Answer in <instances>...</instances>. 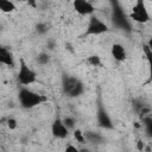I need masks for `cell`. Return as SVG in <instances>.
<instances>
[{
  "label": "cell",
  "mask_w": 152,
  "mask_h": 152,
  "mask_svg": "<svg viewBox=\"0 0 152 152\" xmlns=\"http://www.w3.org/2000/svg\"><path fill=\"white\" fill-rule=\"evenodd\" d=\"M131 21L138 24H146L150 21V13L146 8L144 0H137L134 6L132 7V12L128 14Z\"/></svg>",
  "instance_id": "6"
},
{
  "label": "cell",
  "mask_w": 152,
  "mask_h": 152,
  "mask_svg": "<svg viewBox=\"0 0 152 152\" xmlns=\"http://www.w3.org/2000/svg\"><path fill=\"white\" fill-rule=\"evenodd\" d=\"M65 151H66V152H69V151H72V152H77V151H78V148H77L76 146H72V145H68V146L65 147Z\"/></svg>",
  "instance_id": "23"
},
{
  "label": "cell",
  "mask_w": 152,
  "mask_h": 152,
  "mask_svg": "<svg viewBox=\"0 0 152 152\" xmlns=\"http://www.w3.org/2000/svg\"><path fill=\"white\" fill-rule=\"evenodd\" d=\"M51 133L56 139H66L69 137L70 131L65 127L63 124V120L61 116H56L51 124Z\"/></svg>",
  "instance_id": "8"
},
{
  "label": "cell",
  "mask_w": 152,
  "mask_h": 152,
  "mask_svg": "<svg viewBox=\"0 0 152 152\" xmlns=\"http://www.w3.org/2000/svg\"><path fill=\"white\" fill-rule=\"evenodd\" d=\"M72 134H74V138L76 139V141H77V142H80V144H86L84 134H83V132H82L81 129L75 128V129L72 131Z\"/></svg>",
  "instance_id": "19"
},
{
  "label": "cell",
  "mask_w": 152,
  "mask_h": 152,
  "mask_svg": "<svg viewBox=\"0 0 152 152\" xmlns=\"http://www.w3.org/2000/svg\"><path fill=\"white\" fill-rule=\"evenodd\" d=\"M110 6H112V21H113V25L115 27L120 28V30L129 32L131 28H132L131 20L128 18V15L126 14V12L122 10V6L119 2V0H110Z\"/></svg>",
  "instance_id": "3"
},
{
  "label": "cell",
  "mask_w": 152,
  "mask_h": 152,
  "mask_svg": "<svg viewBox=\"0 0 152 152\" xmlns=\"http://www.w3.org/2000/svg\"><path fill=\"white\" fill-rule=\"evenodd\" d=\"M6 125H7V127H8L11 131H14V129H17V127H18V121H17L15 118L8 116V118L6 119Z\"/></svg>",
  "instance_id": "20"
},
{
  "label": "cell",
  "mask_w": 152,
  "mask_h": 152,
  "mask_svg": "<svg viewBox=\"0 0 152 152\" xmlns=\"http://www.w3.org/2000/svg\"><path fill=\"white\" fill-rule=\"evenodd\" d=\"M18 101H19V104L24 109H32L34 107H38V106L48 102L49 99H48V96L36 93V91L26 88L25 86H23L18 91Z\"/></svg>",
  "instance_id": "1"
},
{
  "label": "cell",
  "mask_w": 152,
  "mask_h": 152,
  "mask_svg": "<svg viewBox=\"0 0 152 152\" xmlns=\"http://www.w3.org/2000/svg\"><path fill=\"white\" fill-rule=\"evenodd\" d=\"M133 108H134V110H135L141 118H142L144 115L150 114V107L145 103V101H142V100H140V99H137V100L133 101Z\"/></svg>",
  "instance_id": "13"
},
{
  "label": "cell",
  "mask_w": 152,
  "mask_h": 152,
  "mask_svg": "<svg viewBox=\"0 0 152 152\" xmlns=\"http://www.w3.org/2000/svg\"><path fill=\"white\" fill-rule=\"evenodd\" d=\"M109 31V26L97 15L91 14L89 17V21L87 28L84 31V36H100L107 33Z\"/></svg>",
  "instance_id": "5"
},
{
  "label": "cell",
  "mask_w": 152,
  "mask_h": 152,
  "mask_svg": "<svg viewBox=\"0 0 152 152\" xmlns=\"http://www.w3.org/2000/svg\"><path fill=\"white\" fill-rule=\"evenodd\" d=\"M17 10L15 4L12 0H0V12L2 13H12Z\"/></svg>",
  "instance_id": "14"
},
{
  "label": "cell",
  "mask_w": 152,
  "mask_h": 152,
  "mask_svg": "<svg viewBox=\"0 0 152 152\" xmlns=\"http://www.w3.org/2000/svg\"><path fill=\"white\" fill-rule=\"evenodd\" d=\"M96 120H97V125H99L101 128H103V129H114L113 120H112L110 115L108 114L107 109L104 108V106L102 104L101 101L97 103V108H96Z\"/></svg>",
  "instance_id": "7"
},
{
  "label": "cell",
  "mask_w": 152,
  "mask_h": 152,
  "mask_svg": "<svg viewBox=\"0 0 152 152\" xmlns=\"http://www.w3.org/2000/svg\"><path fill=\"white\" fill-rule=\"evenodd\" d=\"M62 91L66 97L76 99L83 95V93L86 91V86L78 77L74 75H69V74H63Z\"/></svg>",
  "instance_id": "2"
},
{
  "label": "cell",
  "mask_w": 152,
  "mask_h": 152,
  "mask_svg": "<svg viewBox=\"0 0 152 152\" xmlns=\"http://www.w3.org/2000/svg\"><path fill=\"white\" fill-rule=\"evenodd\" d=\"M142 51H144L146 58H147L148 61H151V57H152V46H151V43H148V44H144V46H142Z\"/></svg>",
  "instance_id": "21"
},
{
  "label": "cell",
  "mask_w": 152,
  "mask_h": 152,
  "mask_svg": "<svg viewBox=\"0 0 152 152\" xmlns=\"http://www.w3.org/2000/svg\"><path fill=\"white\" fill-rule=\"evenodd\" d=\"M62 120H63V124L65 125V127H66L70 132L74 131V129L76 128V124H77V121H76V119H75L74 116H71V115H66V116L62 118Z\"/></svg>",
  "instance_id": "16"
},
{
  "label": "cell",
  "mask_w": 152,
  "mask_h": 152,
  "mask_svg": "<svg viewBox=\"0 0 152 152\" xmlns=\"http://www.w3.org/2000/svg\"><path fill=\"white\" fill-rule=\"evenodd\" d=\"M110 55L114 61L116 62H125L127 58V51L125 46L120 43H114L110 46Z\"/></svg>",
  "instance_id": "10"
},
{
  "label": "cell",
  "mask_w": 152,
  "mask_h": 152,
  "mask_svg": "<svg viewBox=\"0 0 152 152\" xmlns=\"http://www.w3.org/2000/svg\"><path fill=\"white\" fill-rule=\"evenodd\" d=\"M72 8L80 15H91L96 10L89 0H72Z\"/></svg>",
  "instance_id": "9"
},
{
  "label": "cell",
  "mask_w": 152,
  "mask_h": 152,
  "mask_svg": "<svg viewBox=\"0 0 152 152\" xmlns=\"http://www.w3.org/2000/svg\"><path fill=\"white\" fill-rule=\"evenodd\" d=\"M0 65H6L10 68L14 66V58L12 52L7 48L1 45H0Z\"/></svg>",
  "instance_id": "11"
},
{
  "label": "cell",
  "mask_w": 152,
  "mask_h": 152,
  "mask_svg": "<svg viewBox=\"0 0 152 152\" xmlns=\"http://www.w3.org/2000/svg\"><path fill=\"white\" fill-rule=\"evenodd\" d=\"M36 32L39 34V36H44L49 32V25L46 23H38L36 25Z\"/></svg>",
  "instance_id": "18"
},
{
  "label": "cell",
  "mask_w": 152,
  "mask_h": 152,
  "mask_svg": "<svg viewBox=\"0 0 152 152\" xmlns=\"http://www.w3.org/2000/svg\"><path fill=\"white\" fill-rule=\"evenodd\" d=\"M19 1L26 2V4H28V5L32 6V7H36V6H37V0H19Z\"/></svg>",
  "instance_id": "22"
},
{
  "label": "cell",
  "mask_w": 152,
  "mask_h": 152,
  "mask_svg": "<svg viewBox=\"0 0 152 152\" xmlns=\"http://www.w3.org/2000/svg\"><path fill=\"white\" fill-rule=\"evenodd\" d=\"M17 81L21 86H30L33 84L37 81V74L36 71L28 66V64L24 61V58L19 59V68L17 72Z\"/></svg>",
  "instance_id": "4"
},
{
  "label": "cell",
  "mask_w": 152,
  "mask_h": 152,
  "mask_svg": "<svg viewBox=\"0 0 152 152\" xmlns=\"http://www.w3.org/2000/svg\"><path fill=\"white\" fill-rule=\"evenodd\" d=\"M50 61H51V57H50V55H49L48 52H45V51H42V52H39V53L36 56V62H37L39 65H48V64L50 63Z\"/></svg>",
  "instance_id": "15"
},
{
  "label": "cell",
  "mask_w": 152,
  "mask_h": 152,
  "mask_svg": "<svg viewBox=\"0 0 152 152\" xmlns=\"http://www.w3.org/2000/svg\"><path fill=\"white\" fill-rule=\"evenodd\" d=\"M84 134V139H86V142L88 144H91V145H101L104 142V138L101 133L99 132H95V131H86L83 132Z\"/></svg>",
  "instance_id": "12"
},
{
  "label": "cell",
  "mask_w": 152,
  "mask_h": 152,
  "mask_svg": "<svg viewBox=\"0 0 152 152\" xmlns=\"http://www.w3.org/2000/svg\"><path fill=\"white\" fill-rule=\"evenodd\" d=\"M87 63L90 66H101L102 65V61H101V57L99 55H90L87 58Z\"/></svg>",
  "instance_id": "17"
}]
</instances>
